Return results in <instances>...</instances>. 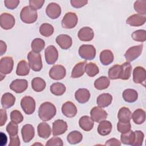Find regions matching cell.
I'll return each mask as SVG.
<instances>
[{
	"mask_svg": "<svg viewBox=\"0 0 146 146\" xmlns=\"http://www.w3.org/2000/svg\"><path fill=\"white\" fill-rule=\"evenodd\" d=\"M55 106L51 103L46 102L42 103L38 110V115L40 119L44 121L50 120L56 115Z\"/></svg>",
	"mask_w": 146,
	"mask_h": 146,
	"instance_id": "1",
	"label": "cell"
},
{
	"mask_svg": "<svg viewBox=\"0 0 146 146\" xmlns=\"http://www.w3.org/2000/svg\"><path fill=\"white\" fill-rule=\"evenodd\" d=\"M20 18L21 21L25 23H33L37 20L38 13L36 10L33 9L30 6H25L20 13Z\"/></svg>",
	"mask_w": 146,
	"mask_h": 146,
	"instance_id": "2",
	"label": "cell"
},
{
	"mask_svg": "<svg viewBox=\"0 0 146 146\" xmlns=\"http://www.w3.org/2000/svg\"><path fill=\"white\" fill-rule=\"evenodd\" d=\"M27 59L30 68L34 71H40L43 67L41 55L39 53L30 51L27 55Z\"/></svg>",
	"mask_w": 146,
	"mask_h": 146,
	"instance_id": "3",
	"label": "cell"
},
{
	"mask_svg": "<svg viewBox=\"0 0 146 146\" xmlns=\"http://www.w3.org/2000/svg\"><path fill=\"white\" fill-rule=\"evenodd\" d=\"M14 60L11 56L3 57L0 60L1 80L5 77L6 75L11 73L13 69Z\"/></svg>",
	"mask_w": 146,
	"mask_h": 146,
	"instance_id": "4",
	"label": "cell"
},
{
	"mask_svg": "<svg viewBox=\"0 0 146 146\" xmlns=\"http://www.w3.org/2000/svg\"><path fill=\"white\" fill-rule=\"evenodd\" d=\"M79 56L86 60H92L96 55V49L93 45L83 44L79 48Z\"/></svg>",
	"mask_w": 146,
	"mask_h": 146,
	"instance_id": "5",
	"label": "cell"
},
{
	"mask_svg": "<svg viewBox=\"0 0 146 146\" xmlns=\"http://www.w3.org/2000/svg\"><path fill=\"white\" fill-rule=\"evenodd\" d=\"M21 106L26 114L31 115L35 111V101L33 98L25 96L21 99Z\"/></svg>",
	"mask_w": 146,
	"mask_h": 146,
	"instance_id": "6",
	"label": "cell"
},
{
	"mask_svg": "<svg viewBox=\"0 0 146 146\" xmlns=\"http://www.w3.org/2000/svg\"><path fill=\"white\" fill-rule=\"evenodd\" d=\"M78 20V17L75 13L68 12L62 20V26L64 29H72L77 25Z\"/></svg>",
	"mask_w": 146,
	"mask_h": 146,
	"instance_id": "7",
	"label": "cell"
},
{
	"mask_svg": "<svg viewBox=\"0 0 146 146\" xmlns=\"http://www.w3.org/2000/svg\"><path fill=\"white\" fill-rule=\"evenodd\" d=\"M143 48V44H139L129 48L124 54V57L127 62L129 63L137 59L141 55Z\"/></svg>",
	"mask_w": 146,
	"mask_h": 146,
	"instance_id": "8",
	"label": "cell"
},
{
	"mask_svg": "<svg viewBox=\"0 0 146 146\" xmlns=\"http://www.w3.org/2000/svg\"><path fill=\"white\" fill-rule=\"evenodd\" d=\"M44 58L47 64H54L58 58V51L56 48L53 45L47 47L44 50Z\"/></svg>",
	"mask_w": 146,
	"mask_h": 146,
	"instance_id": "9",
	"label": "cell"
},
{
	"mask_svg": "<svg viewBox=\"0 0 146 146\" xmlns=\"http://www.w3.org/2000/svg\"><path fill=\"white\" fill-rule=\"evenodd\" d=\"M15 18L11 14L4 13L0 16V24L2 29L4 30H10L15 25Z\"/></svg>",
	"mask_w": 146,
	"mask_h": 146,
	"instance_id": "10",
	"label": "cell"
},
{
	"mask_svg": "<svg viewBox=\"0 0 146 146\" xmlns=\"http://www.w3.org/2000/svg\"><path fill=\"white\" fill-rule=\"evenodd\" d=\"M66 74V71L64 66L60 64H55L49 71L50 77L54 80H61Z\"/></svg>",
	"mask_w": 146,
	"mask_h": 146,
	"instance_id": "11",
	"label": "cell"
},
{
	"mask_svg": "<svg viewBox=\"0 0 146 146\" xmlns=\"http://www.w3.org/2000/svg\"><path fill=\"white\" fill-rule=\"evenodd\" d=\"M90 115L94 121L97 123H100V121L106 120L108 116V113L105 110L98 106L94 107L92 108L90 111Z\"/></svg>",
	"mask_w": 146,
	"mask_h": 146,
	"instance_id": "12",
	"label": "cell"
},
{
	"mask_svg": "<svg viewBox=\"0 0 146 146\" xmlns=\"http://www.w3.org/2000/svg\"><path fill=\"white\" fill-rule=\"evenodd\" d=\"M61 13L62 10L60 6L55 2L50 3L46 9V13L47 15L53 19L58 18L60 15Z\"/></svg>",
	"mask_w": 146,
	"mask_h": 146,
	"instance_id": "13",
	"label": "cell"
},
{
	"mask_svg": "<svg viewBox=\"0 0 146 146\" xmlns=\"http://www.w3.org/2000/svg\"><path fill=\"white\" fill-rule=\"evenodd\" d=\"M27 87L28 82L26 79H15L10 84V88L18 94L24 92Z\"/></svg>",
	"mask_w": 146,
	"mask_h": 146,
	"instance_id": "14",
	"label": "cell"
},
{
	"mask_svg": "<svg viewBox=\"0 0 146 146\" xmlns=\"http://www.w3.org/2000/svg\"><path fill=\"white\" fill-rule=\"evenodd\" d=\"M146 79V71L141 66L136 67L133 70V80L135 83L143 84Z\"/></svg>",
	"mask_w": 146,
	"mask_h": 146,
	"instance_id": "15",
	"label": "cell"
},
{
	"mask_svg": "<svg viewBox=\"0 0 146 146\" xmlns=\"http://www.w3.org/2000/svg\"><path fill=\"white\" fill-rule=\"evenodd\" d=\"M67 130V123L61 119L54 121L52 123V135L58 136L63 134Z\"/></svg>",
	"mask_w": 146,
	"mask_h": 146,
	"instance_id": "16",
	"label": "cell"
},
{
	"mask_svg": "<svg viewBox=\"0 0 146 146\" xmlns=\"http://www.w3.org/2000/svg\"><path fill=\"white\" fill-rule=\"evenodd\" d=\"M21 135L25 143L30 142L34 137L35 129L34 127L29 124H25L21 129Z\"/></svg>",
	"mask_w": 146,
	"mask_h": 146,
	"instance_id": "17",
	"label": "cell"
},
{
	"mask_svg": "<svg viewBox=\"0 0 146 146\" xmlns=\"http://www.w3.org/2000/svg\"><path fill=\"white\" fill-rule=\"evenodd\" d=\"M146 21L145 15L135 14L129 16L126 20V23L131 26H141L143 25Z\"/></svg>",
	"mask_w": 146,
	"mask_h": 146,
	"instance_id": "18",
	"label": "cell"
},
{
	"mask_svg": "<svg viewBox=\"0 0 146 146\" xmlns=\"http://www.w3.org/2000/svg\"><path fill=\"white\" fill-rule=\"evenodd\" d=\"M63 114L67 117H73L77 113V108L75 105L71 102H66L62 107Z\"/></svg>",
	"mask_w": 146,
	"mask_h": 146,
	"instance_id": "19",
	"label": "cell"
},
{
	"mask_svg": "<svg viewBox=\"0 0 146 146\" xmlns=\"http://www.w3.org/2000/svg\"><path fill=\"white\" fill-rule=\"evenodd\" d=\"M56 42L63 50L70 48L72 44V38L66 34H60L56 38Z\"/></svg>",
	"mask_w": 146,
	"mask_h": 146,
	"instance_id": "20",
	"label": "cell"
},
{
	"mask_svg": "<svg viewBox=\"0 0 146 146\" xmlns=\"http://www.w3.org/2000/svg\"><path fill=\"white\" fill-rule=\"evenodd\" d=\"M78 36L80 40L84 42H88L94 38V33L91 27H84L80 29L78 32Z\"/></svg>",
	"mask_w": 146,
	"mask_h": 146,
	"instance_id": "21",
	"label": "cell"
},
{
	"mask_svg": "<svg viewBox=\"0 0 146 146\" xmlns=\"http://www.w3.org/2000/svg\"><path fill=\"white\" fill-rule=\"evenodd\" d=\"M38 136L43 139H47L51 134V129L48 123L42 122L39 124L37 128Z\"/></svg>",
	"mask_w": 146,
	"mask_h": 146,
	"instance_id": "22",
	"label": "cell"
},
{
	"mask_svg": "<svg viewBox=\"0 0 146 146\" xmlns=\"http://www.w3.org/2000/svg\"><path fill=\"white\" fill-rule=\"evenodd\" d=\"M75 98L79 103L83 104L90 99V92L86 88H79L75 92Z\"/></svg>",
	"mask_w": 146,
	"mask_h": 146,
	"instance_id": "23",
	"label": "cell"
},
{
	"mask_svg": "<svg viewBox=\"0 0 146 146\" xmlns=\"http://www.w3.org/2000/svg\"><path fill=\"white\" fill-rule=\"evenodd\" d=\"M112 101V96L108 93H103L100 94L96 99V103L99 107L105 108L110 106Z\"/></svg>",
	"mask_w": 146,
	"mask_h": 146,
	"instance_id": "24",
	"label": "cell"
},
{
	"mask_svg": "<svg viewBox=\"0 0 146 146\" xmlns=\"http://www.w3.org/2000/svg\"><path fill=\"white\" fill-rule=\"evenodd\" d=\"M79 124L83 130L90 131L93 128L94 123L91 117L88 116H83L79 119Z\"/></svg>",
	"mask_w": 146,
	"mask_h": 146,
	"instance_id": "25",
	"label": "cell"
},
{
	"mask_svg": "<svg viewBox=\"0 0 146 146\" xmlns=\"http://www.w3.org/2000/svg\"><path fill=\"white\" fill-rule=\"evenodd\" d=\"M112 128L111 123L108 120H104L100 122L98 127V132L101 136H106L110 133Z\"/></svg>",
	"mask_w": 146,
	"mask_h": 146,
	"instance_id": "26",
	"label": "cell"
},
{
	"mask_svg": "<svg viewBox=\"0 0 146 146\" xmlns=\"http://www.w3.org/2000/svg\"><path fill=\"white\" fill-rule=\"evenodd\" d=\"M15 98L10 92L5 93L1 98V104L3 108H9L15 103Z\"/></svg>",
	"mask_w": 146,
	"mask_h": 146,
	"instance_id": "27",
	"label": "cell"
},
{
	"mask_svg": "<svg viewBox=\"0 0 146 146\" xmlns=\"http://www.w3.org/2000/svg\"><path fill=\"white\" fill-rule=\"evenodd\" d=\"M100 61L102 64L107 66L111 64L114 59L112 52L110 50H103L100 54Z\"/></svg>",
	"mask_w": 146,
	"mask_h": 146,
	"instance_id": "28",
	"label": "cell"
},
{
	"mask_svg": "<svg viewBox=\"0 0 146 146\" xmlns=\"http://www.w3.org/2000/svg\"><path fill=\"white\" fill-rule=\"evenodd\" d=\"M123 99L128 103H133L138 98L137 92L133 89L128 88L125 90L122 94Z\"/></svg>",
	"mask_w": 146,
	"mask_h": 146,
	"instance_id": "29",
	"label": "cell"
},
{
	"mask_svg": "<svg viewBox=\"0 0 146 146\" xmlns=\"http://www.w3.org/2000/svg\"><path fill=\"white\" fill-rule=\"evenodd\" d=\"M87 64L86 61L80 62L76 64L71 72V78H78L83 75L85 72V66Z\"/></svg>",
	"mask_w": 146,
	"mask_h": 146,
	"instance_id": "30",
	"label": "cell"
},
{
	"mask_svg": "<svg viewBox=\"0 0 146 146\" xmlns=\"http://www.w3.org/2000/svg\"><path fill=\"white\" fill-rule=\"evenodd\" d=\"M30 67L29 64L25 60H21L17 65L16 74L18 76L27 75L30 72Z\"/></svg>",
	"mask_w": 146,
	"mask_h": 146,
	"instance_id": "31",
	"label": "cell"
},
{
	"mask_svg": "<svg viewBox=\"0 0 146 146\" xmlns=\"http://www.w3.org/2000/svg\"><path fill=\"white\" fill-rule=\"evenodd\" d=\"M131 117L135 124H141L145 120V112L143 109L138 108L131 114Z\"/></svg>",
	"mask_w": 146,
	"mask_h": 146,
	"instance_id": "32",
	"label": "cell"
},
{
	"mask_svg": "<svg viewBox=\"0 0 146 146\" xmlns=\"http://www.w3.org/2000/svg\"><path fill=\"white\" fill-rule=\"evenodd\" d=\"M110 84V79L106 76H102L95 80L94 87L98 90H103L109 87Z\"/></svg>",
	"mask_w": 146,
	"mask_h": 146,
	"instance_id": "33",
	"label": "cell"
},
{
	"mask_svg": "<svg viewBox=\"0 0 146 146\" xmlns=\"http://www.w3.org/2000/svg\"><path fill=\"white\" fill-rule=\"evenodd\" d=\"M46 84L45 81L39 77L34 78L31 81V87L35 92H41L46 87Z\"/></svg>",
	"mask_w": 146,
	"mask_h": 146,
	"instance_id": "34",
	"label": "cell"
},
{
	"mask_svg": "<svg viewBox=\"0 0 146 146\" xmlns=\"http://www.w3.org/2000/svg\"><path fill=\"white\" fill-rule=\"evenodd\" d=\"M131 112L129 108L125 107H121L117 114L119 121L121 122H129L131 118Z\"/></svg>",
	"mask_w": 146,
	"mask_h": 146,
	"instance_id": "35",
	"label": "cell"
},
{
	"mask_svg": "<svg viewBox=\"0 0 146 146\" xmlns=\"http://www.w3.org/2000/svg\"><path fill=\"white\" fill-rule=\"evenodd\" d=\"M83 139L82 134L78 131H73L70 132L67 137L68 142L71 144L79 143Z\"/></svg>",
	"mask_w": 146,
	"mask_h": 146,
	"instance_id": "36",
	"label": "cell"
},
{
	"mask_svg": "<svg viewBox=\"0 0 146 146\" xmlns=\"http://www.w3.org/2000/svg\"><path fill=\"white\" fill-rule=\"evenodd\" d=\"M66 90L65 86L63 83L59 82L54 83L50 86L51 92L56 96L62 95L65 92Z\"/></svg>",
	"mask_w": 146,
	"mask_h": 146,
	"instance_id": "37",
	"label": "cell"
},
{
	"mask_svg": "<svg viewBox=\"0 0 146 146\" xmlns=\"http://www.w3.org/2000/svg\"><path fill=\"white\" fill-rule=\"evenodd\" d=\"M121 65L115 64L111 67L108 71V75L111 79H120L121 76Z\"/></svg>",
	"mask_w": 146,
	"mask_h": 146,
	"instance_id": "38",
	"label": "cell"
},
{
	"mask_svg": "<svg viewBox=\"0 0 146 146\" xmlns=\"http://www.w3.org/2000/svg\"><path fill=\"white\" fill-rule=\"evenodd\" d=\"M121 72L120 79L121 80L128 79L131 75L132 66L129 62H125L121 65Z\"/></svg>",
	"mask_w": 146,
	"mask_h": 146,
	"instance_id": "39",
	"label": "cell"
},
{
	"mask_svg": "<svg viewBox=\"0 0 146 146\" xmlns=\"http://www.w3.org/2000/svg\"><path fill=\"white\" fill-rule=\"evenodd\" d=\"M45 46V42L43 39L37 38L34 39L31 42V49L33 51L39 53L43 50Z\"/></svg>",
	"mask_w": 146,
	"mask_h": 146,
	"instance_id": "40",
	"label": "cell"
},
{
	"mask_svg": "<svg viewBox=\"0 0 146 146\" xmlns=\"http://www.w3.org/2000/svg\"><path fill=\"white\" fill-rule=\"evenodd\" d=\"M135 139L134 132L130 130L127 132L121 133L120 136L121 142L126 145H132Z\"/></svg>",
	"mask_w": 146,
	"mask_h": 146,
	"instance_id": "41",
	"label": "cell"
},
{
	"mask_svg": "<svg viewBox=\"0 0 146 146\" xmlns=\"http://www.w3.org/2000/svg\"><path fill=\"white\" fill-rule=\"evenodd\" d=\"M54 29L53 26L51 24L47 23L42 24L39 27L40 34L45 37L50 36L54 33Z\"/></svg>",
	"mask_w": 146,
	"mask_h": 146,
	"instance_id": "42",
	"label": "cell"
},
{
	"mask_svg": "<svg viewBox=\"0 0 146 146\" xmlns=\"http://www.w3.org/2000/svg\"><path fill=\"white\" fill-rule=\"evenodd\" d=\"M85 72L89 76L94 77L99 73V67L95 63L90 62L86 64Z\"/></svg>",
	"mask_w": 146,
	"mask_h": 146,
	"instance_id": "43",
	"label": "cell"
},
{
	"mask_svg": "<svg viewBox=\"0 0 146 146\" xmlns=\"http://www.w3.org/2000/svg\"><path fill=\"white\" fill-rule=\"evenodd\" d=\"M134 9L139 14L145 15L146 14V1L140 0L135 1Z\"/></svg>",
	"mask_w": 146,
	"mask_h": 146,
	"instance_id": "44",
	"label": "cell"
},
{
	"mask_svg": "<svg viewBox=\"0 0 146 146\" xmlns=\"http://www.w3.org/2000/svg\"><path fill=\"white\" fill-rule=\"evenodd\" d=\"M132 38L137 42H144L146 40V31L144 30H137L131 34Z\"/></svg>",
	"mask_w": 146,
	"mask_h": 146,
	"instance_id": "45",
	"label": "cell"
},
{
	"mask_svg": "<svg viewBox=\"0 0 146 146\" xmlns=\"http://www.w3.org/2000/svg\"><path fill=\"white\" fill-rule=\"evenodd\" d=\"M135 139L132 145L133 146H140L143 144L144 135L143 132L141 131H135Z\"/></svg>",
	"mask_w": 146,
	"mask_h": 146,
	"instance_id": "46",
	"label": "cell"
},
{
	"mask_svg": "<svg viewBox=\"0 0 146 146\" xmlns=\"http://www.w3.org/2000/svg\"><path fill=\"white\" fill-rule=\"evenodd\" d=\"M10 119L17 124L21 123L23 120V116L18 110H14L10 113Z\"/></svg>",
	"mask_w": 146,
	"mask_h": 146,
	"instance_id": "47",
	"label": "cell"
},
{
	"mask_svg": "<svg viewBox=\"0 0 146 146\" xmlns=\"http://www.w3.org/2000/svg\"><path fill=\"white\" fill-rule=\"evenodd\" d=\"M131 124L129 122H121L119 121L117 124V129L121 133H124L131 130Z\"/></svg>",
	"mask_w": 146,
	"mask_h": 146,
	"instance_id": "48",
	"label": "cell"
},
{
	"mask_svg": "<svg viewBox=\"0 0 146 146\" xmlns=\"http://www.w3.org/2000/svg\"><path fill=\"white\" fill-rule=\"evenodd\" d=\"M6 131L8 132L10 136L17 135L18 132V124L13 122L12 121L9 122L6 127Z\"/></svg>",
	"mask_w": 146,
	"mask_h": 146,
	"instance_id": "49",
	"label": "cell"
},
{
	"mask_svg": "<svg viewBox=\"0 0 146 146\" xmlns=\"http://www.w3.org/2000/svg\"><path fill=\"white\" fill-rule=\"evenodd\" d=\"M44 1L43 0H30L29 6L33 9L36 10L42 7Z\"/></svg>",
	"mask_w": 146,
	"mask_h": 146,
	"instance_id": "50",
	"label": "cell"
},
{
	"mask_svg": "<svg viewBox=\"0 0 146 146\" xmlns=\"http://www.w3.org/2000/svg\"><path fill=\"white\" fill-rule=\"evenodd\" d=\"M48 146H54V145H58V146H62L63 145V143L62 140L58 137H53L49 139L46 144Z\"/></svg>",
	"mask_w": 146,
	"mask_h": 146,
	"instance_id": "51",
	"label": "cell"
},
{
	"mask_svg": "<svg viewBox=\"0 0 146 146\" xmlns=\"http://www.w3.org/2000/svg\"><path fill=\"white\" fill-rule=\"evenodd\" d=\"M5 6L9 9L13 10L15 9L19 3V0H5L4 1Z\"/></svg>",
	"mask_w": 146,
	"mask_h": 146,
	"instance_id": "52",
	"label": "cell"
},
{
	"mask_svg": "<svg viewBox=\"0 0 146 146\" xmlns=\"http://www.w3.org/2000/svg\"><path fill=\"white\" fill-rule=\"evenodd\" d=\"M71 5L72 7L75 8H80L88 3V1L86 0H71Z\"/></svg>",
	"mask_w": 146,
	"mask_h": 146,
	"instance_id": "53",
	"label": "cell"
},
{
	"mask_svg": "<svg viewBox=\"0 0 146 146\" xmlns=\"http://www.w3.org/2000/svg\"><path fill=\"white\" fill-rule=\"evenodd\" d=\"M20 144L19 138L17 135L14 136H10L9 146H19Z\"/></svg>",
	"mask_w": 146,
	"mask_h": 146,
	"instance_id": "54",
	"label": "cell"
},
{
	"mask_svg": "<svg viewBox=\"0 0 146 146\" xmlns=\"http://www.w3.org/2000/svg\"><path fill=\"white\" fill-rule=\"evenodd\" d=\"M1 116H0V126H3L7 121V116L6 111L4 109H1L0 110Z\"/></svg>",
	"mask_w": 146,
	"mask_h": 146,
	"instance_id": "55",
	"label": "cell"
},
{
	"mask_svg": "<svg viewBox=\"0 0 146 146\" xmlns=\"http://www.w3.org/2000/svg\"><path fill=\"white\" fill-rule=\"evenodd\" d=\"M121 142L116 138H111L109 140H108L106 143H105L106 145H116V146H120L121 145Z\"/></svg>",
	"mask_w": 146,
	"mask_h": 146,
	"instance_id": "56",
	"label": "cell"
},
{
	"mask_svg": "<svg viewBox=\"0 0 146 146\" xmlns=\"http://www.w3.org/2000/svg\"><path fill=\"white\" fill-rule=\"evenodd\" d=\"M7 49V46L5 42L3 40L0 41V55H2L3 54L5 53Z\"/></svg>",
	"mask_w": 146,
	"mask_h": 146,
	"instance_id": "57",
	"label": "cell"
},
{
	"mask_svg": "<svg viewBox=\"0 0 146 146\" xmlns=\"http://www.w3.org/2000/svg\"><path fill=\"white\" fill-rule=\"evenodd\" d=\"M3 136H2V135L1 133V144L2 145H4V141L3 140H5L7 143V137L5 134H4V133H3Z\"/></svg>",
	"mask_w": 146,
	"mask_h": 146,
	"instance_id": "58",
	"label": "cell"
}]
</instances>
